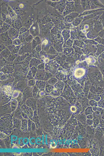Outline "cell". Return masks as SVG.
<instances>
[{
	"label": "cell",
	"instance_id": "6da1fadb",
	"mask_svg": "<svg viewBox=\"0 0 104 156\" xmlns=\"http://www.w3.org/2000/svg\"><path fill=\"white\" fill-rule=\"evenodd\" d=\"M14 78V82L12 88L19 81L26 78V75L23 71L21 65H15V68L13 74Z\"/></svg>",
	"mask_w": 104,
	"mask_h": 156
},
{
	"label": "cell",
	"instance_id": "7a4b0ae2",
	"mask_svg": "<svg viewBox=\"0 0 104 156\" xmlns=\"http://www.w3.org/2000/svg\"><path fill=\"white\" fill-rule=\"evenodd\" d=\"M28 80L26 78L19 81L12 88L13 90H16L23 93L28 87Z\"/></svg>",
	"mask_w": 104,
	"mask_h": 156
},
{
	"label": "cell",
	"instance_id": "3957f363",
	"mask_svg": "<svg viewBox=\"0 0 104 156\" xmlns=\"http://www.w3.org/2000/svg\"><path fill=\"white\" fill-rule=\"evenodd\" d=\"M21 45L18 54V55L22 56L27 53L31 54L32 53V45L26 42L24 43L23 45Z\"/></svg>",
	"mask_w": 104,
	"mask_h": 156
},
{
	"label": "cell",
	"instance_id": "277c9868",
	"mask_svg": "<svg viewBox=\"0 0 104 156\" xmlns=\"http://www.w3.org/2000/svg\"><path fill=\"white\" fill-rule=\"evenodd\" d=\"M12 41L9 37L8 32L1 33V44H3L7 47L12 45Z\"/></svg>",
	"mask_w": 104,
	"mask_h": 156
},
{
	"label": "cell",
	"instance_id": "5b68a950",
	"mask_svg": "<svg viewBox=\"0 0 104 156\" xmlns=\"http://www.w3.org/2000/svg\"><path fill=\"white\" fill-rule=\"evenodd\" d=\"M15 65L13 64H8L0 69V72L7 74H13L15 71Z\"/></svg>",
	"mask_w": 104,
	"mask_h": 156
},
{
	"label": "cell",
	"instance_id": "8992f818",
	"mask_svg": "<svg viewBox=\"0 0 104 156\" xmlns=\"http://www.w3.org/2000/svg\"><path fill=\"white\" fill-rule=\"evenodd\" d=\"M29 32L33 37L37 36L39 34V29L37 23H34L30 27L29 29Z\"/></svg>",
	"mask_w": 104,
	"mask_h": 156
},
{
	"label": "cell",
	"instance_id": "52a82bcc",
	"mask_svg": "<svg viewBox=\"0 0 104 156\" xmlns=\"http://www.w3.org/2000/svg\"><path fill=\"white\" fill-rule=\"evenodd\" d=\"M8 32L9 37L12 40L17 38L19 35L18 30L13 27L10 28Z\"/></svg>",
	"mask_w": 104,
	"mask_h": 156
},
{
	"label": "cell",
	"instance_id": "ba28073f",
	"mask_svg": "<svg viewBox=\"0 0 104 156\" xmlns=\"http://www.w3.org/2000/svg\"><path fill=\"white\" fill-rule=\"evenodd\" d=\"M46 71L45 69H38L34 79L36 80L44 81Z\"/></svg>",
	"mask_w": 104,
	"mask_h": 156
},
{
	"label": "cell",
	"instance_id": "9c48e42d",
	"mask_svg": "<svg viewBox=\"0 0 104 156\" xmlns=\"http://www.w3.org/2000/svg\"><path fill=\"white\" fill-rule=\"evenodd\" d=\"M0 92L8 96H10L12 95L13 92L12 87L7 86L0 87Z\"/></svg>",
	"mask_w": 104,
	"mask_h": 156
},
{
	"label": "cell",
	"instance_id": "30bf717a",
	"mask_svg": "<svg viewBox=\"0 0 104 156\" xmlns=\"http://www.w3.org/2000/svg\"><path fill=\"white\" fill-rule=\"evenodd\" d=\"M14 80V78L12 74L8 79L3 81L0 80V87L7 86H10L12 87Z\"/></svg>",
	"mask_w": 104,
	"mask_h": 156
},
{
	"label": "cell",
	"instance_id": "8fae6325",
	"mask_svg": "<svg viewBox=\"0 0 104 156\" xmlns=\"http://www.w3.org/2000/svg\"><path fill=\"white\" fill-rule=\"evenodd\" d=\"M43 62L41 60L37 59L35 58H32L31 60L29 65L30 68L33 66H34L37 67V66L41 63Z\"/></svg>",
	"mask_w": 104,
	"mask_h": 156
},
{
	"label": "cell",
	"instance_id": "7c38bea8",
	"mask_svg": "<svg viewBox=\"0 0 104 156\" xmlns=\"http://www.w3.org/2000/svg\"><path fill=\"white\" fill-rule=\"evenodd\" d=\"M33 88L28 87L23 92V95L25 98L33 97L32 90Z\"/></svg>",
	"mask_w": 104,
	"mask_h": 156
},
{
	"label": "cell",
	"instance_id": "4fadbf2b",
	"mask_svg": "<svg viewBox=\"0 0 104 156\" xmlns=\"http://www.w3.org/2000/svg\"><path fill=\"white\" fill-rule=\"evenodd\" d=\"M30 53H28L22 56L18 55L17 57L14 61L13 64L15 65H17L19 62L24 61L27 57L30 55Z\"/></svg>",
	"mask_w": 104,
	"mask_h": 156
},
{
	"label": "cell",
	"instance_id": "5bb4252c",
	"mask_svg": "<svg viewBox=\"0 0 104 156\" xmlns=\"http://www.w3.org/2000/svg\"><path fill=\"white\" fill-rule=\"evenodd\" d=\"M41 40L40 38L38 36L35 37L32 42V50L35 49L38 45L41 44Z\"/></svg>",
	"mask_w": 104,
	"mask_h": 156
},
{
	"label": "cell",
	"instance_id": "9a60e30c",
	"mask_svg": "<svg viewBox=\"0 0 104 156\" xmlns=\"http://www.w3.org/2000/svg\"><path fill=\"white\" fill-rule=\"evenodd\" d=\"M47 82L44 81L36 80V85L40 91L45 90Z\"/></svg>",
	"mask_w": 104,
	"mask_h": 156
},
{
	"label": "cell",
	"instance_id": "2e32d148",
	"mask_svg": "<svg viewBox=\"0 0 104 156\" xmlns=\"http://www.w3.org/2000/svg\"><path fill=\"white\" fill-rule=\"evenodd\" d=\"M85 70L82 68L76 69L74 72V75L77 78H79L82 77L85 73Z\"/></svg>",
	"mask_w": 104,
	"mask_h": 156
},
{
	"label": "cell",
	"instance_id": "e0dca14e",
	"mask_svg": "<svg viewBox=\"0 0 104 156\" xmlns=\"http://www.w3.org/2000/svg\"><path fill=\"white\" fill-rule=\"evenodd\" d=\"M32 58L31 54H30L29 56L27 57L22 62H19L17 65H24L29 67L30 61Z\"/></svg>",
	"mask_w": 104,
	"mask_h": 156
},
{
	"label": "cell",
	"instance_id": "ac0fdd59",
	"mask_svg": "<svg viewBox=\"0 0 104 156\" xmlns=\"http://www.w3.org/2000/svg\"><path fill=\"white\" fill-rule=\"evenodd\" d=\"M18 56V54L11 53L8 58L6 60L11 64H13L14 61L17 57Z\"/></svg>",
	"mask_w": 104,
	"mask_h": 156
},
{
	"label": "cell",
	"instance_id": "d6986e66",
	"mask_svg": "<svg viewBox=\"0 0 104 156\" xmlns=\"http://www.w3.org/2000/svg\"><path fill=\"white\" fill-rule=\"evenodd\" d=\"M11 52L7 48L0 52V55L5 59L8 58Z\"/></svg>",
	"mask_w": 104,
	"mask_h": 156
},
{
	"label": "cell",
	"instance_id": "ffe728a7",
	"mask_svg": "<svg viewBox=\"0 0 104 156\" xmlns=\"http://www.w3.org/2000/svg\"><path fill=\"white\" fill-rule=\"evenodd\" d=\"M2 27L0 29L1 34L4 33L8 31L10 28V25L6 23H4Z\"/></svg>",
	"mask_w": 104,
	"mask_h": 156
},
{
	"label": "cell",
	"instance_id": "44dd1931",
	"mask_svg": "<svg viewBox=\"0 0 104 156\" xmlns=\"http://www.w3.org/2000/svg\"><path fill=\"white\" fill-rule=\"evenodd\" d=\"M30 33L29 30H28L25 33L20 35L19 37V39H20L22 43L26 42V39L30 35Z\"/></svg>",
	"mask_w": 104,
	"mask_h": 156
},
{
	"label": "cell",
	"instance_id": "7402d4cb",
	"mask_svg": "<svg viewBox=\"0 0 104 156\" xmlns=\"http://www.w3.org/2000/svg\"><path fill=\"white\" fill-rule=\"evenodd\" d=\"M14 24V28L17 30L21 29L22 26L21 22L20 20H15Z\"/></svg>",
	"mask_w": 104,
	"mask_h": 156
},
{
	"label": "cell",
	"instance_id": "603a6c76",
	"mask_svg": "<svg viewBox=\"0 0 104 156\" xmlns=\"http://www.w3.org/2000/svg\"><path fill=\"white\" fill-rule=\"evenodd\" d=\"M8 64H11L0 55V69Z\"/></svg>",
	"mask_w": 104,
	"mask_h": 156
},
{
	"label": "cell",
	"instance_id": "cb8c5ba5",
	"mask_svg": "<svg viewBox=\"0 0 104 156\" xmlns=\"http://www.w3.org/2000/svg\"><path fill=\"white\" fill-rule=\"evenodd\" d=\"M12 74H5L0 72V80L3 81L8 79Z\"/></svg>",
	"mask_w": 104,
	"mask_h": 156
},
{
	"label": "cell",
	"instance_id": "d4e9b609",
	"mask_svg": "<svg viewBox=\"0 0 104 156\" xmlns=\"http://www.w3.org/2000/svg\"><path fill=\"white\" fill-rule=\"evenodd\" d=\"M31 54L32 58H35L37 59L41 60L40 53L36 51L35 49L32 50V52Z\"/></svg>",
	"mask_w": 104,
	"mask_h": 156
},
{
	"label": "cell",
	"instance_id": "484cf974",
	"mask_svg": "<svg viewBox=\"0 0 104 156\" xmlns=\"http://www.w3.org/2000/svg\"><path fill=\"white\" fill-rule=\"evenodd\" d=\"M40 89L36 85L33 87L32 90V95L34 97H36L37 96L38 93L40 91Z\"/></svg>",
	"mask_w": 104,
	"mask_h": 156
},
{
	"label": "cell",
	"instance_id": "4316f807",
	"mask_svg": "<svg viewBox=\"0 0 104 156\" xmlns=\"http://www.w3.org/2000/svg\"><path fill=\"white\" fill-rule=\"evenodd\" d=\"M22 42L20 39L16 38L12 41V45L15 46L20 45L22 44Z\"/></svg>",
	"mask_w": 104,
	"mask_h": 156
},
{
	"label": "cell",
	"instance_id": "83f0119b",
	"mask_svg": "<svg viewBox=\"0 0 104 156\" xmlns=\"http://www.w3.org/2000/svg\"><path fill=\"white\" fill-rule=\"evenodd\" d=\"M36 80L33 79L28 80V87L33 88L36 85Z\"/></svg>",
	"mask_w": 104,
	"mask_h": 156
},
{
	"label": "cell",
	"instance_id": "f1b7e54d",
	"mask_svg": "<svg viewBox=\"0 0 104 156\" xmlns=\"http://www.w3.org/2000/svg\"><path fill=\"white\" fill-rule=\"evenodd\" d=\"M26 78L28 80L34 79V78L33 76L32 71L30 69L26 76Z\"/></svg>",
	"mask_w": 104,
	"mask_h": 156
},
{
	"label": "cell",
	"instance_id": "f546056e",
	"mask_svg": "<svg viewBox=\"0 0 104 156\" xmlns=\"http://www.w3.org/2000/svg\"><path fill=\"white\" fill-rule=\"evenodd\" d=\"M33 39V37L30 34L26 38L25 42L28 43H30L32 41Z\"/></svg>",
	"mask_w": 104,
	"mask_h": 156
},
{
	"label": "cell",
	"instance_id": "4dcf8cb0",
	"mask_svg": "<svg viewBox=\"0 0 104 156\" xmlns=\"http://www.w3.org/2000/svg\"><path fill=\"white\" fill-rule=\"evenodd\" d=\"M33 77L34 78L35 77L37 71V69L35 66H33L32 68H30Z\"/></svg>",
	"mask_w": 104,
	"mask_h": 156
},
{
	"label": "cell",
	"instance_id": "1f68e13d",
	"mask_svg": "<svg viewBox=\"0 0 104 156\" xmlns=\"http://www.w3.org/2000/svg\"><path fill=\"white\" fill-rule=\"evenodd\" d=\"M52 77V75L50 73L46 71V75L44 78V81L47 82Z\"/></svg>",
	"mask_w": 104,
	"mask_h": 156
},
{
	"label": "cell",
	"instance_id": "d6a6232c",
	"mask_svg": "<svg viewBox=\"0 0 104 156\" xmlns=\"http://www.w3.org/2000/svg\"><path fill=\"white\" fill-rule=\"evenodd\" d=\"M8 9L9 13L11 17H12L13 20L15 19L14 18L16 17V16H15V14L14 12L10 7H8Z\"/></svg>",
	"mask_w": 104,
	"mask_h": 156
},
{
	"label": "cell",
	"instance_id": "836d02e7",
	"mask_svg": "<svg viewBox=\"0 0 104 156\" xmlns=\"http://www.w3.org/2000/svg\"><path fill=\"white\" fill-rule=\"evenodd\" d=\"M22 45H20L16 46L12 53L18 54L19 50H20Z\"/></svg>",
	"mask_w": 104,
	"mask_h": 156
},
{
	"label": "cell",
	"instance_id": "e575fe53",
	"mask_svg": "<svg viewBox=\"0 0 104 156\" xmlns=\"http://www.w3.org/2000/svg\"><path fill=\"white\" fill-rule=\"evenodd\" d=\"M5 22L10 25H11L12 23V20H11V17L9 15L7 16Z\"/></svg>",
	"mask_w": 104,
	"mask_h": 156
},
{
	"label": "cell",
	"instance_id": "d590c367",
	"mask_svg": "<svg viewBox=\"0 0 104 156\" xmlns=\"http://www.w3.org/2000/svg\"><path fill=\"white\" fill-rule=\"evenodd\" d=\"M37 68L38 69H45V64L43 62H42V63L38 65Z\"/></svg>",
	"mask_w": 104,
	"mask_h": 156
},
{
	"label": "cell",
	"instance_id": "8d00e7d4",
	"mask_svg": "<svg viewBox=\"0 0 104 156\" xmlns=\"http://www.w3.org/2000/svg\"><path fill=\"white\" fill-rule=\"evenodd\" d=\"M15 46L14 45H11L7 46L6 48L10 50L11 53H12Z\"/></svg>",
	"mask_w": 104,
	"mask_h": 156
},
{
	"label": "cell",
	"instance_id": "74e56055",
	"mask_svg": "<svg viewBox=\"0 0 104 156\" xmlns=\"http://www.w3.org/2000/svg\"><path fill=\"white\" fill-rule=\"evenodd\" d=\"M28 31V30L27 29L24 28V27H22V28L21 29L20 32H19V35H21L27 32Z\"/></svg>",
	"mask_w": 104,
	"mask_h": 156
},
{
	"label": "cell",
	"instance_id": "f35d334b",
	"mask_svg": "<svg viewBox=\"0 0 104 156\" xmlns=\"http://www.w3.org/2000/svg\"><path fill=\"white\" fill-rule=\"evenodd\" d=\"M35 50L37 52L40 53L42 50V45L41 44L38 45L36 47Z\"/></svg>",
	"mask_w": 104,
	"mask_h": 156
},
{
	"label": "cell",
	"instance_id": "ab89813d",
	"mask_svg": "<svg viewBox=\"0 0 104 156\" xmlns=\"http://www.w3.org/2000/svg\"><path fill=\"white\" fill-rule=\"evenodd\" d=\"M55 82L56 80L54 79L51 78L47 82L50 85H53Z\"/></svg>",
	"mask_w": 104,
	"mask_h": 156
},
{
	"label": "cell",
	"instance_id": "60d3db41",
	"mask_svg": "<svg viewBox=\"0 0 104 156\" xmlns=\"http://www.w3.org/2000/svg\"><path fill=\"white\" fill-rule=\"evenodd\" d=\"M6 48V47L5 46L2 44H0V52Z\"/></svg>",
	"mask_w": 104,
	"mask_h": 156
},
{
	"label": "cell",
	"instance_id": "b9f144b4",
	"mask_svg": "<svg viewBox=\"0 0 104 156\" xmlns=\"http://www.w3.org/2000/svg\"><path fill=\"white\" fill-rule=\"evenodd\" d=\"M71 111L73 112H75L76 111V108L74 106H72L71 108Z\"/></svg>",
	"mask_w": 104,
	"mask_h": 156
},
{
	"label": "cell",
	"instance_id": "7bdbcfd3",
	"mask_svg": "<svg viewBox=\"0 0 104 156\" xmlns=\"http://www.w3.org/2000/svg\"><path fill=\"white\" fill-rule=\"evenodd\" d=\"M20 8H22L23 7H24V5L23 4H21L20 5Z\"/></svg>",
	"mask_w": 104,
	"mask_h": 156
}]
</instances>
